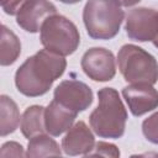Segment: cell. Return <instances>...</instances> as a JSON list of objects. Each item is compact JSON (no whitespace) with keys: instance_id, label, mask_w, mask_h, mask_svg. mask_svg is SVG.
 Masks as SVG:
<instances>
[{"instance_id":"cell-1","label":"cell","mask_w":158,"mask_h":158,"mask_svg":"<svg viewBox=\"0 0 158 158\" xmlns=\"http://www.w3.org/2000/svg\"><path fill=\"white\" fill-rule=\"evenodd\" d=\"M67 68L64 57L48 49H41L28 57L15 73L17 90L28 98L44 95Z\"/></svg>"},{"instance_id":"cell-2","label":"cell","mask_w":158,"mask_h":158,"mask_svg":"<svg viewBox=\"0 0 158 158\" xmlns=\"http://www.w3.org/2000/svg\"><path fill=\"white\" fill-rule=\"evenodd\" d=\"M99 104L89 116L93 131L101 138L117 139L123 136L127 111L114 88H102L98 91Z\"/></svg>"},{"instance_id":"cell-3","label":"cell","mask_w":158,"mask_h":158,"mask_svg":"<svg viewBox=\"0 0 158 158\" xmlns=\"http://www.w3.org/2000/svg\"><path fill=\"white\" fill-rule=\"evenodd\" d=\"M122 2L112 0H90L83 10V21L88 35L94 40H111L125 17Z\"/></svg>"},{"instance_id":"cell-4","label":"cell","mask_w":158,"mask_h":158,"mask_svg":"<svg viewBox=\"0 0 158 158\" xmlns=\"http://www.w3.org/2000/svg\"><path fill=\"white\" fill-rule=\"evenodd\" d=\"M117 62L127 83L153 85L158 81L157 59L136 44H123L117 53Z\"/></svg>"},{"instance_id":"cell-5","label":"cell","mask_w":158,"mask_h":158,"mask_svg":"<svg viewBox=\"0 0 158 158\" xmlns=\"http://www.w3.org/2000/svg\"><path fill=\"white\" fill-rule=\"evenodd\" d=\"M40 40L44 49L62 57L73 54L80 44L79 30L63 15H52L42 25Z\"/></svg>"},{"instance_id":"cell-6","label":"cell","mask_w":158,"mask_h":158,"mask_svg":"<svg viewBox=\"0 0 158 158\" xmlns=\"http://www.w3.org/2000/svg\"><path fill=\"white\" fill-rule=\"evenodd\" d=\"M128 38L137 42L154 41L158 36V10L152 7H133L125 20Z\"/></svg>"},{"instance_id":"cell-7","label":"cell","mask_w":158,"mask_h":158,"mask_svg":"<svg viewBox=\"0 0 158 158\" xmlns=\"http://www.w3.org/2000/svg\"><path fill=\"white\" fill-rule=\"evenodd\" d=\"M53 100L65 109L79 114L93 104V91L89 85L80 80L68 79L59 83L54 89Z\"/></svg>"},{"instance_id":"cell-8","label":"cell","mask_w":158,"mask_h":158,"mask_svg":"<svg viewBox=\"0 0 158 158\" xmlns=\"http://www.w3.org/2000/svg\"><path fill=\"white\" fill-rule=\"evenodd\" d=\"M83 72L95 81H109L116 74L114 53L104 47L89 48L81 57Z\"/></svg>"},{"instance_id":"cell-9","label":"cell","mask_w":158,"mask_h":158,"mask_svg":"<svg viewBox=\"0 0 158 158\" xmlns=\"http://www.w3.org/2000/svg\"><path fill=\"white\" fill-rule=\"evenodd\" d=\"M57 14L56 6L44 0H30L23 1L19 14L16 15V23L30 33L41 31L43 22L52 15Z\"/></svg>"},{"instance_id":"cell-10","label":"cell","mask_w":158,"mask_h":158,"mask_svg":"<svg viewBox=\"0 0 158 158\" xmlns=\"http://www.w3.org/2000/svg\"><path fill=\"white\" fill-rule=\"evenodd\" d=\"M122 96L133 116H142L158 107V90L149 84H131L122 89Z\"/></svg>"},{"instance_id":"cell-11","label":"cell","mask_w":158,"mask_h":158,"mask_svg":"<svg viewBox=\"0 0 158 158\" xmlns=\"http://www.w3.org/2000/svg\"><path fill=\"white\" fill-rule=\"evenodd\" d=\"M95 146V137L84 121L74 123L62 139V149L67 156L74 157L89 153Z\"/></svg>"},{"instance_id":"cell-12","label":"cell","mask_w":158,"mask_h":158,"mask_svg":"<svg viewBox=\"0 0 158 158\" xmlns=\"http://www.w3.org/2000/svg\"><path fill=\"white\" fill-rule=\"evenodd\" d=\"M77 115L78 114L52 100L44 109V127L47 133L54 137L60 136L73 126Z\"/></svg>"},{"instance_id":"cell-13","label":"cell","mask_w":158,"mask_h":158,"mask_svg":"<svg viewBox=\"0 0 158 158\" xmlns=\"http://www.w3.org/2000/svg\"><path fill=\"white\" fill-rule=\"evenodd\" d=\"M44 109L41 105H32L28 106L22 117H21V132L22 135L31 139L35 136L46 133L44 127Z\"/></svg>"},{"instance_id":"cell-14","label":"cell","mask_w":158,"mask_h":158,"mask_svg":"<svg viewBox=\"0 0 158 158\" xmlns=\"http://www.w3.org/2000/svg\"><path fill=\"white\" fill-rule=\"evenodd\" d=\"M20 111L16 102L7 95L0 96V135L2 137L16 131L20 123Z\"/></svg>"},{"instance_id":"cell-15","label":"cell","mask_w":158,"mask_h":158,"mask_svg":"<svg viewBox=\"0 0 158 158\" xmlns=\"http://www.w3.org/2000/svg\"><path fill=\"white\" fill-rule=\"evenodd\" d=\"M21 54V42L19 37L5 25H1L0 40V64L2 67L14 64Z\"/></svg>"},{"instance_id":"cell-16","label":"cell","mask_w":158,"mask_h":158,"mask_svg":"<svg viewBox=\"0 0 158 158\" xmlns=\"http://www.w3.org/2000/svg\"><path fill=\"white\" fill-rule=\"evenodd\" d=\"M59 144L48 135H38L32 137L27 144V158H49L53 156H60Z\"/></svg>"},{"instance_id":"cell-17","label":"cell","mask_w":158,"mask_h":158,"mask_svg":"<svg viewBox=\"0 0 158 158\" xmlns=\"http://www.w3.org/2000/svg\"><path fill=\"white\" fill-rule=\"evenodd\" d=\"M83 158H120V149L114 143L100 141Z\"/></svg>"},{"instance_id":"cell-18","label":"cell","mask_w":158,"mask_h":158,"mask_svg":"<svg viewBox=\"0 0 158 158\" xmlns=\"http://www.w3.org/2000/svg\"><path fill=\"white\" fill-rule=\"evenodd\" d=\"M142 132L149 142L158 144V111L142 122Z\"/></svg>"},{"instance_id":"cell-19","label":"cell","mask_w":158,"mask_h":158,"mask_svg":"<svg viewBox=\"0 0 158 158\" xmlns=\"http://www.w3.org/2000/svg\"><path fill=\"white\" fill-rule=\"evenodd\" d=\"M0 158H27L23 147L15 141L5 142L0 148Z\"/></svg>"},{"instance_id":"cell-20","label":"cell","mask_w":158,"mask_h":158,"mask_svg":"<svg viewBox=\"0 0 158 158\" xmlns=\"http://www.w3.org/2000/svg\"><path fill=\"white\" fill-rule=\"evenodd\" d=\"M22 2L23 1H7V2H2L1 7L7 15H17Z\"/></svg>"},{"instance_id":"cell-21","label":"cell","mask_w":158,"mask_h":158,"mask_svg":"<svg viewBox=\"0 0 158 158\" xmlns=\"http://www.w3.org/2000/svg\"><path fill=\"white\" fill-rule=\"evenodd\" d=\"M130 158H158L157 152H146L141 154H132Z\"/></svg>"},{"instance_id":"cell-22","label":"cell","mask_w":158,"mask_h":158,"mask_svg":"<svg viewBox=\"0 0 158 158\" xmlns=\"http://www.w3.org/2000/svg\"><path fill=\"white\" fill-rule=\"evenodd\" d=\"M153 44H154V47H156V48H158V36H157V37H156V40L153 41Z\"/></svg>"},{"instance_id":"cell-23","label":"cell","mask_w":158,"mask_h":158,"mask_svg":"<svg viewBox=\"0 0 158 158\" xmlns=\"http://www.w3.org/2000/svg\"><path fill=\"white\" fill-rule=\"evenodd\" d=\"M49 158H64V157H60V156H53V157H49Z\"/></svg>"}]
</instances>
